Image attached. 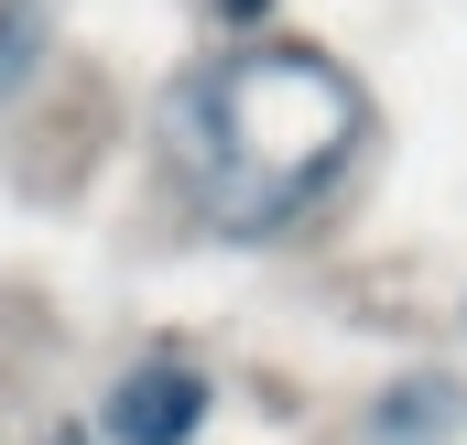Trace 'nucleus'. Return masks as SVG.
<instances>
[{"label":"nucleus","mask_w":467,"mask_h":445,"mask_svg":"<svg viewBox=\"0 0 467 445\" xmlns=\"http://www.w3.org/2000/svg\"><path fill=\"white\" fill-rule=\"evenodd\" d=\"M196 424H207V380L185 358H152V369H130L109 391V435L119 445H196Z\"/></svg>","instance_id":"nucleus-1"},{"label":"nucleus","mask_w":467,"mask_h":445,"mask_svg":"<svg viewBox=\"0 0 467 445\" xmlns=\"http://www.w3.org/2000/svg\"><path fill=\"white\" fill-rule=\"evenodd\" d=\"M33 66H44V0H0V109L22 98Z\"/></svg>","instance_id":"nucleus-2"}]
</instances>
